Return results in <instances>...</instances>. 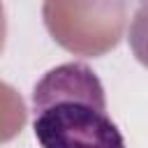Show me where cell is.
<instances>
[{
	"mask_svg": "<svg viewBox=\"0 0 148 148\" xmlns=\"http://www.w3.org/2000/svg\"><path fill=\"white\" fill-rule=\"evenodd\" d=\"M32 132L42 148H127L99 76L79 60L49 69L35 83Z\"/></svg>",
	"mask_w": 148,
	"mask_h": 148,
	"instance_id": "6da1fadb",
	"label": "cell"
},
{
	"mask_svg": "<svg viewBox=\"0 0 148 148\" xmlns=\"http://www.w3.org/2000/svg\"><path fill=\"white\" fill-rule=\"evenodd\" d=\"M130 49L134 58L148 67V2H141L134 9L132 23H130Z\"/></svg>",
	"mask_w": 148,
	"mask_h": 148,
	"instance_id": "7a4b0ae2",
	"label": "cell"
},
{
	"mask_svg": "<svg viewBox=\"0 0 148 148\" xmlns=\"http://www.w3.org/2000/svg\"><path fill=\"white\" fill-rule=\"evenodd\" d=\"M2 42H5V12L0 5V51H2Z\"/></svg>",
	"mask_w": 148,
	"mask_h": 148,
	"instance_id": "3957f363",
	"label": "cell"
}]
</instances>
